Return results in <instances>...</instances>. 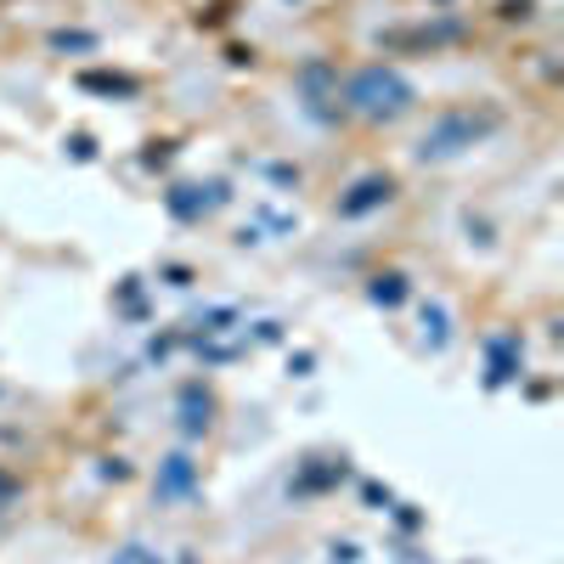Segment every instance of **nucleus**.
I'll list each match as a JSON object with an SVG mask.
<instances>
[{"mask_svg":"<svg viewBox=\"0 0 564 564\" xmlns=\"http://www.w3.org/2000/svg\"><path fill=\"white\" fill-rule=\"evenodd\" d=\"M406 97H412V90H406L395 74H361V79H356V102L372 108V113H401Z\"/></svg>","mask_w":564,"mask_h":564,"instance_id":"f257e3e1","label":"nucleus"}]
</instances>
